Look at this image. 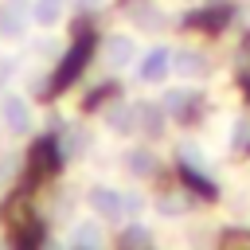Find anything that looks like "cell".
I'll list each match as a JSON object with an SVG mask.
<instances>
[{
	"mask_svg": "<svg viewBox=\"0 0 250 250\" xmlns=\"http://www.w3.org/2000/svg\"><path fill=\"white\" fill-rule=\"evenodd\" d=\"M172 70L176 74H184V78H195V74H203V55L199 51H172Z\"/></svg>",
	"mask_w": 250,
	"mask_h": 250,
	"instance_id": "cell-6",
	"label": "cell"
},
{
	"mask_svg": "<svg viewBox=\"0 0 250 250\" xmlns=\"http://www.w3.org/2000/svg\"><path fill=\"white\" fill-rule=\"evenodd\" d=\"M78 4H86V8H94V4H102V0H78Z\"/></svg>",
	"mask_w": 250,
	"mask_h": 250,
	"instance_id": "cell-14",
	"label": "cell"
},
{
	"mask_svg": "<svg viewBox=\"0 0 250 250\" xmlns=\"http://www.w3.org/2000/svg\"><path fill=\"white\" fill-rule=\"evenodd\" d=\"M129 117H133V109H129V105H117L109 121H113V129H117V133H129V129H133V125H129Z\"/></svg>",
	"mask_w": 250,
	"mask_h": 250,
	"instance_id": "cell-10",
	"label": "cell"
},
{
	"mask_svg": "<svg viewBox=\"0 0 250 250\" xmlns=\"http://www.w3.org/2000/svg\"><path fill=\"white\" fill-rule=\"evenodd\" d=\"M31 121H35V113H31V105H27L23 94H4V98H0V125H4V129L27 133Z\"/></svg>",
	"mask_w": 250,
	"mask_h": 250,
	"instance_id": "cell-1",
	"label": "cell"
},
{
	"mask_svg": "<svg viewBox=\"0 0 250 250\" xmlns=\"http://www.w3.org/2000/svg\"><path fill=\"white\" fill-rule=\"evenodd\" d=\"M20 35H23V12L4 8L0 12V39H20Z\"/></svg>",
	"mask_w": 250,
	"mask_h": 250,
	"instance_id": "cell-8",
	"label": "cell"
},
{
	"mask_svg": "<svg viewBox=\"0 0 250 250\" xmlns=\"http://www.w3.org/2000/svg\"><path fill=\"white\" fill-rule=\"evenodd\" d=\"M62 12H66V0H35L31 4V20L39 27H55L62 20Z\"/></svg>",
	"mask_w": 250,
	"mask_h": 250,
	"instance_id": "cell-5",
	"label": "cell"
},
{
	"mask_svg": "<svg viewBox=\"0 0 250 250\" xmlns=\"http://www.w3.org/2000/svg\"><path fill=\"white\" fill-rule=\"evenodd\" d=\"M168 70H172V51H168V47H152V51H145L141 62H137V78H141V82H164Z\"/></svg>",
	"mask_w": 250,
	"mask_h": 250,
	"instance_id": "cell-2",
	"label": "cell"
},
{
	"mask_svg": "<svg viewBox=\"0 0 250 250\" xmlns=\"http://www.w3.org/2000/svg\"><path fill=\"white\" fill-rule=\"evenodd\" d=\"M141 207H145V199H141V195H133V191H129V195H125V215H137V211H141Z\"/></svg>",
	"mask_w": 250,
	"mask_h": 250,
	"instance_id": "cell-13",
	"label": "cell"
},
{
	"mask_svg": "<svg viewBox=\"0 0 250 250\" xmlns=\"http://www.w3.org/2000/svg\"><path fill=\"white\" fill-rule=\"evenodd\" d=\"M133 20H137V23H160V16H156L148 4H145V8H137V12H133Z\"/></svg>",
	"mask_w": 250,
	"mask_h": 250,
	"instance_id": "cell-12",
	"label": "cell"
},
{
	"mask_svg": "<svg viewBox=\"0 0 250 250\" xmlns=\"http://www.w3.org/2000/svg\"><path fill=\"white\" fill-rule=\"evenodd\" d=\"M90 203H94V211L105 215V219H129V215H125V195L113 191V188H94V191H90Z\"/></svg>",
	"mask_w": 250,
	"mask_h": 250,
	"instance_id": "cell-4",
	"label": "cell"
},
{
	"mask_svg": "<svg viewBox=\"0 0 250 250\" xmlns=\"http://www.w3.org/2000/svg\"><path fill=\"white\" fill-rule=\"evenodd\" d=\"M129 172H137V176H148L152 172V152H129Z\"/></svg>",
	"mask_w": 250,
	"mask_h": 250,
	"instance_id": "cell-9",
	"label": "cell"
},
{
	"mask_svg": "<svg viewBox=\"0 0 250 250\" xmlns=\"http://www.w3.org/2000/svg\"><path fill=\"white\" fill-rule=\"evenodd\" d=\"M102 55H105V62L113 70H121V66L137 62V43H133V35H109L105 47H102Z\"/></svg>",
	"mask_w": 250,
	"mask_h": 250,
	"instance_id": "cell-3",
	"label": "cell"
},
{
	"mask_svg": "<svg viewBox=\"0 0 250 250\" xmlns=\"http://www.w3.org/2000/svg\"><path fill=\"white\" fill-rule=\"evenodd\" d=\"M74 246H78V250H98V246H102V227L90 223V219L78 223V227H74Z\"/></svg>",
	"mask_w": 250,
	"mask_h": 250,
	"instance_id": "cell-7",
	"label": "cell"
},
{
	"mask_svg": "<svg viewBox=\"0 0 250 250\" xmlns=\"http://www.w3.org/2000/svg\"><path fill=\"white\" fill-rule=\"evenodd\" d=\"M184 102H188V90H168L164 94V105L168 109H184Z\"/></svg>",
	"mask_w": 250,
	"mask_h": 250,
	"instance_id": "cell-11",
	"label": "cell"
}]
</instances>
